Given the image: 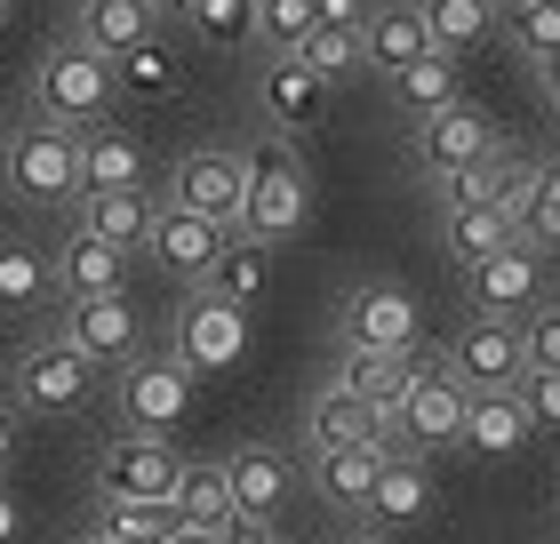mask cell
<instances>
[{
    "label": "cell",
    "mask_w": 560,
    "mask_h": 544,
    "mask_svg": "<svg viewBox=\"0 0 560 544\" xmlns=\"http://www.w3.org/2000/svg\"><path fill=\"white\" fill-rule=\"evenodd\" d=\"M168 544H233V536H224V529H176Z\"/></svg>",
    "instance_id": "cell-48"
},
{
    "label": "cell",
    "mask_w": 560,
    "mask_h": 544,
    "mask_svg": "<svg viewBox=\"0 0 560 544\" xmlns=\"http://www.w3.org/2000/svg\"><path fill=\"white\" fill-rule=\"evenodd\" d=\"M57 336L65 345H81L96 369H129L144 345V313L129 304V289L120 297H57Z\"/></svg>",
    "instance_id": "cell-8"
},
{
    "label": "cell",
    "mask_w": 560,
    "mask_h": 544,
    "mask_svg": "<svg viewBox=\"0 0 560 544\" xmlns=\"http://www.w3.org/2000/svg\"><path fill=\"white\" fill-rule=\"evenodd\" d=\"M521 408L537 432H560V369H528L521 377Z\"/></svg>",
    "instance_id": "cell-41"
},
{
    "label": "cell",
    "mask_w": 560,
    "mask_h": 544,
    "mask_svg": "<svg viewBox=\"0 0 560 544\" xmlns=\"http://www.w3.org/2000/svg\"><path fill=\"white\" fill-rule=\"evenodd\" d=\"M96 529H105L113 544H168L176 529V505H144V497H105V512H96Z\"/></svg>",
    "instance_id": "cell-35"
},
{
    "label": "cell",
    "mask_w": 560,
    "mask_h": 544,
    "mask_svg": "<svg viewBox=\"0 0 560 544\" xmlns=\"http://www.w3.org/2000/svg\"><path fill=\"white\" fill-rule=\"evenodd\" d=\"M168 209H192L224 232L248 224V152H224V144H200L168 169Z\"/></svg>",
    "instance_id": "cell-7"
},
{
    "label": "cell",
    "mask_w": 560,
    "mask_h": 544,
    "mask_svg": "<svg viewBox=\"0 0 560 544\" xmlns=\"http://www.w3.org/2000/svg\"><path fill=\"white\" fill-rule=\"evenodd\" d=\"M504 40H513L521 57L552 65L560 57V0H513V9H504Z\"/></svg>",
    "instance_id": "cell-37"
},
{
    "label": "cell",
    "mask_w": 560,
    "mask_h": 544,
    "mask_svg": "<svg viewBox=\"0 0 560 544\" xmlns=\"http://www.w3.org/2000/svg\"><path fill=\"white\" fill-rule=\"evenodd\" d=\"M432 217H441V248H448L456 273H480L489 256H504L521 241V224L504 209H432Z\"/></svg>",
    "instance_id": "cell-27"
},
{
    "label": "cell",
    "mask_w": 560,
    "mask_h": 544,
    "mask_svg": "<svg viewBox=\"0 0 560 544\" xmlns=\"http://www.w3.org/2000/svg\"><path fill=\"white\" fill-rule=\"evenodd\" d=\"M521 328H528V369H560V297L537 304Z\"/></svg>",
    "instance_id": "cell-42"
},
{
    "label": "cell",
    "mask_w": 560,
    "mask_h": 544,
    "mask_svg": "<svg viewBox=\"0 0 560 544\" xmlns=\"http://www.w3.org/2000/svg\"><path fill=\"white\" fill-rule=\"evenodd\" d=\"M345 352H417V297L400 280H361L337 304Z\"/></svg>",
    "instance_id": "cell-11"
},
{
    "label": "cell",
    "mask_w": 560,
    "mask_h": 544,
    "mask_svg": "<svg viewBox=\"0 0 560 544\" xmlns=\"http://www.w3.org/2000/svg\"><path fill=\"white\" fill-rule=\"evenodd\" d=\"M0 9H9V0H0Z\"/></svg>",
    "instance_id": "cell-54"
},
{
    "label": "cell",
    "mask_w": 560,
    "mask_h": 544,
    "mask_svg": "<svg viewBox=\"0 0 560 544\" xmlns=\"http://www.w3.org/2000/svg\"><path fill=\"white\" fill-rule=\"evenodd\" d=\"M272 289V241H257V232H233L224 241V256H217V273L200 280V297H217V304H257Z\"/></svg>",
    "instance_id": "cell-31"
},
{
    "label": "cell",
    "mask_w": 560,
    "mask_h": 544,
    "mask_svg": "<svg viewBox=\"0 0 560 544\" xmlns=\"http://www.w3.org/2000/svg\"><path fill=\"white\" fill-rule=\"evenodd\" d=\"M441 360L472 384V393H513V384L528 377V328H521V321H480V313H472V321L441 345Z\"/></svg>",
    "instance_id": "cell-10"
},
{
    "label": "cell",
    "mask_w": 560,
    "mask_h": 544,
    "mask_svg": "<svg viewBox=\"0 0 560 544\" xmlns=\"http://www.w3.org/2000/svg\"><path fill=\"white\" fill-rule=\"evenodd\" d=\"M185 24L200 48H241V40H257V0H200Z\"/></svg>",
    "instance_id": "cell-38"
},
{
    "label": "cell",
    "mask_w": 560,
    "mask_h": 544,
    "mask_svg": "<svg viewBox=\"0 0 560 544\" xmlns=\"http://www.w3.org/2000/svg\"><path fill=\"white\" fill-rule=\"evenodd\" d=\"M224 241H233V232L224 224H209V217H192V209H168L161 200V224H152V265L161 273H176L185 280V289H200V280L217 273V256H224Z\"/></svg>",
    "instance_id": "cell-16"
},
{
    "label": "cell",
    "mask_w": 560,
    "mask_h": 544,
    "mask_svg": "<svg viewBox=\"0 0 560 544\" xmlns=\"http://www.w3.org/2000/svg\"><path fill=\"white\" fill-rule=\"evenodd\" d=\"M361 57L376 81H400L409 65L432 57V33H424V0H376V16H369V33H361Z\"/></svg>",
    "instance_id": "cell-19"
},
{
    "label": "cell",
    "mask_w": 560,
    "mask_h": 544,
    "mask_svg": "<svg viewBox=\"0 0 560 544\" xmlns=\"http://www.w3.org/2000/svg\"><path fill=\"white\" fill-rule=\"evenodd\" d=\"M24 536V512H16V497H9V481H0V544H16Z\"/></svg>",
    "instance_id": "cell-46"
},
{
    "label": "cell",
    "mask_w": 560,
    "mask_h": 544,
    "mask_svg": "<svg viewBox=\"0 0 560 544\" xmlns=\"http://www.w3.org/2000/svg\"><path fill=\"white\" fill-rule=\"evenodd\" d=\"M465 425H472V384L456 377L441 352H424L409 393H400V408H393V449H409V456L465 449Z\"/></svg>",
    "instance_id": "cell-2"
},
{
    "label": "cell",
    "mask_w": 560,
    "mask_h": 544,
    "mask_svg": "<svg viewBox=\"0 0 560 544\" xmlns=\"http://www.w3.org/2000/svg\"><path fill=\"white\" fill-rule=\"evenodd\" d=\"M16 417H24V408H16V401H0V481H9V464H16V449H24Z\"/></svg>",
    "instance_id": "cell-45"
},
{
    "label": "cell",
    "mask_w": 560,
    "mask_h": 544,
    "mask_svg": "<svg viewBox=\"0 0 560 544\" xmlns=\"http://www.w3.org/2000/svg\"><path fill=\"white\" fill-rule=\"evenodd\" d=\"M432 456H409V449H393V464H385V481H376V497L361 505V529H376V536H393V529H424L432 521Z\"/></svg>",
    "instance_id": "cell-18"
},
{
    "label": "cell",
    "mask_w": 560,
    "mask_h": 544,
    "mask_svg": "<svg viewBox=\"0 0 560 544\" xmlns=\"http://www.w3.org/2000/svg\"><path fill=\"white\" fill-rule=\"evenodd\" d=\"M81 544H113V536H105V529H96V536H81Z\"/></svg>",
    "instance_id": "cell-52"
},
{
    "label": "cell",
    "mask_w": 560,
    "mask_h": 544,
    "mask_svg": "<svg viewBox=\"0 0 560 544\" xmlns=\"http://www.w3.org/2000/svg\"><path fill=\"white\" fill-rule=\"evenodd\" d=\"M320 33V0H257V48L265 57H296Z\"/></svg>",
    "instance_id": "cell-36"
},
{
    "label": "cell",
    "mask_w": 560,
    "mask_h": 544,
    "mask_svg": "<svg viewBox=\"0 0 560 544\" xmlns=\"http://www.w3.org/2000/svg\"><path fill=\"white\" fill-rule=\"evenodd\" d=\"M304 217H313V169H304V152L289 137H257L248 144V224L257 241H289V232H304Z\"/></svg>",
    "instance_id": "cell-4"
},
{
    "label": "cell",
    "mask_w": 560,
    "mask_h": 544,
    "mask_svg": "<svg viewBox=\"0 0 560 544\" xmlns=\"http://www.w3.org/2000/svg\"><path fill=\"white\" fill-rule=\"evenodd\" d=\"M81 176H89V193H144V176H152V152L129 137V128H81Z\"/></svg>",
    "instance_id": "cell-26"
},
{
    "label": "cell",
    "mask_w": 560,
    "mask_h": 544,
    "mask_svg": "<svg viewBox=\"0 0 560 544\" xmlns=\"http://www.w3.org/2000/svg\"><path fill=\"white\" fill-rule=\"evenodd\" d=\"M409 152H417L424 176H456V169H472V161H489V152H504V137H497V120L465 96V105L417 120V128H409Z\"/></svg>",
    "instance_id": "cell-15"
},
{
    "label": "cell",
    "mask_w": 560,
    "mask_h": 544,
    "mask_svg": "<svg viewBox=\"0 0 560 544\" xmlns=\"http://www.w3.org/2000/svg\"><path fill=\"white\" fill-rule=\"evenodd\" d=\"M113 72H129L137 89H176V65H161V48H137V57H120Z\"/></svg>",
    "instance_id": "cell-43"
},
{
    "label": "cell",
    "mask_w": 560,
    "mask_h": 544,
    "mask_svg": "<svg viewBox=\"0 0 560 544\" xmlns=\"http://www.w3.org/2000/svg\"><path fill=\"white\" fill-rule=\"evenodd\" d=\"M537 81H545V96H552V105H560V57H552V65H537Z\"/></svg>",
    "instance_id": "cell-49"
},
{
    "label": "cell",
    "mask_w": 560,
    "mask_h": 544,
    "mask_svg": "<svg viewBox=\"0 0 560 544\" xmlns=\"http://www.w3.org/2000/svg\"><path fill=\"white\" fill-rule=\"evenodd\" d=\"M40 297H57V256L33 241H0V313H40Z\"/></svg>",
    "instance_id": "cell-34"
},
{
    "label": "cell",
    "mask_w": 560,
    "mask_h": 544,
    "mask_svg": "<svg viewBox=\"0 0 560 544\" xmlns=\"http://www.w3.org/2000/svg\"><path fill=\"white\" fill-rule=\"evenodd\" d=\"M192 384H200V377H192L168 345L137 352L129 369L113 377V417H120V432H152V440L176 432V425L192 417Z\"/></svg>",
    "instance_id": "cell-6"
},
{
    "label": "cell",
    "mask_w": 560,
    "mask_h": 544,
    "mask_svg": "<svg viewBox=\"0 0 560 544\" xmlns=\"http://www.w3.org/2000/svg\"><path fill=\"white\" fill-rule=\"evenodd\" d=\"M224 536H233V544H280V529H272V521H233Z\"/></svg>",
    "instance_id": "cell-47"
},
{
    "label": "cell",
    "mask_w": 560,
    "mask_h": 544,
    "mask_svg": "<svg viewBox=\"0 0 560 544\" xmlns=\"http://www.w3.org/2000/svg\"><path fill=\"white\" fill-rule=\"evenodd\" d=\"M424 33L441 57H472L489 33H504V9L497 0H424Z\"/></svg>",
    "instance_id": "cell-32"
},
{
    "label": "cell",
    "mask_w": 560,
    "mask_h": 544,
    "mask_svg": "<svg viewBox=\"0 0 560 544\" xmlns=\"http://www.w3.org/2000/svg\"><path fill=\"white\" fill-rule=\"evenodd\" d=\"M345 544H385V536H376V529H361V536H345Z\"/></svg>",
    "instance_id": "cell-51"
},
{
    "label": "cell",
    "mask_w": 560,
    "mask_h": 544,
    "mask_svg": "<svg viewBox=\"0 0 560 544\" xmlns=\"http://www.w3.org/2000/svg\"><path fill=\"white\" fill-rule=\"evenodd\" d=\"M528 440H537V425H528V408H521V384H513V393H472V425H465L472 456L504 464V456H521Z\"/></svg>",
    "instance_id": "cell-30"
},
{
    "label": "cell",
    "mask_w": 560,
    "mask_h": 544,
    "mask_svg": "<svg viewBox=\"0 0 560 544\" xmlns=\"http://www.w3.org/2000/svg\"><path fill=\"white\" fill-rule=\"evenodd\" d=\"M497 9H513V0H497Z\"/></svg>",
    "instance_id": "cell-53"
},
{
    "label": "cell",
    "mask_w": 560,
    "mask_h": 544,
    "mask_svg": "<svg viewBox=\"0 0 560 544\" xmlns=\"http://www.w3.org/2000/svg\"><path fill=\"white\" fill-rule=\"evenodd\" d=\"M113 89H120V72H113V57H96L89 40H57V48H40V65H33V113L65 120V128H105Z\"/></svg>",
    "instance_id": "cell-3"
},
{
    "label": "cell",
    "mask_w": 560,
    "mask_h": 544,
    "mask_svg": "<svg viewBox=\"0 0 560 544\" xmlns=\"http://www.w3.org/2000/svg\"><path fill=\"white\" fill-rule=\"evenodd\" d=\"M224 473H233L241 521H272V512L296 497V456L272 449V440H248V449H233V456H224Z\"/></svg>",
    "instance_id": "cell-20"
},
{
    "label": "cell",
    "mask_w": 560,
    "mask_h": 544,
    "mask_svg": "<svg viewBox=\"0 0 560 544\" xmlns=\"http://www.w3.org/2000/svg\"><path fill=\"white\" fill-rule=\"evenodd\" d=\"M537 152H521V144H504L489 152V161H472V169H456V176H432V209H504L521 224V200L528 185H537Z\"/></svg>",
    "instance_id": "cell-13"
},
{
    "label": "cell",
    "mask_w": 560,
    "mask_h": 544,
    "mask_svg": "<svg viewBox=\"0 0 560 544\" xmlns=\"http://www.w3.org/2000/svg\"><path fill=\"white\" fill-rule=\"evenodd\" d=\"M72 224L96 232V241H113L120 256H144L152 224H161V200H152V193H89L81 209H72Z\"/></svg>",
    "instance_id": "cell-25"
},
{
    "label": "cell",
    "mask_w": 560,
    "mask_h": 544,
    "mask_svg": "<svg viewBox=\"0 0 560 544\" xmlns=\"http://www.w3.org/2000/svg\"><path fill=\"white\" fill-rule=\"evenodd\" d=\"M361 440H393V425L376 417L361 393H345V384H320L313 401H304V449L328 456V449H361Z\"/></svg>",
    "instance_id": "cell-21"
},
{
    "label": "cell",
    "mask_w": 560,
    "mask_h": 544,
    "mask_svg": "<svg viewBox=\"0 0 560 544\" xmlns=\"http://www.w3.org/2000/svg\"><path fill=\"white\" fill-rule=\"evenodd\" d=\"M369 16H376V0H320L328 33H369Z\"/></svg>",
    "instance_id": "cell-44"
},
{
    "label": "cell",
    "mask_w": 560,
    "mask_h": 544,
    "mask_svg": "<svg viewBox=\"0 0 560 544\" xmlns=\"http://www.w3.org/2000/svg\"><path fill=\"white\" fill-rule=\"evenodd\" d=\"M176 481H185V456L152 432H113L96 449V497H144V505H168Z\"/></svg>",
    "instance_id": "cell-12"
},
{
    "label": "cell",
    "mask_w": 560,
    "mask_h": 544,
    "mask_svg": "<svg viewBox=\"0 0 560 544\" xmlns=\"http://www.w3.org/2000/svg\"><path fill=\"white\" fill-rule=\"evenodd\" d=\"M152 33H161V0H81V16H72V40H89L113 65L152 48Z\"/></svg>",
    "instance_id": "cell-22"
},
{
    "label": "cell",
    "mask_w": 560,
    "mask_h": 544,
    "mask_svg": "<svg viewBox=\"0 0 560 544\" xmlns=\"http://www.w3.org/2000/svg\"><path fill=\"white\" fill-rule=\"evenodd\" d=\"M120 289H129V256L72 224L57 241V297H120Z\"/></svg>",
    "instance_id": "cell-24"
},
{
    "label": "cell",
    "mask_w": 560,
    "mask_h": 544,
    "mask_svg": "<svg viewBox=\"0 0 560 544\" xmlns=\"http://www.w3.org/2000/svg\"><path fill=\"white\" fill-rule=\"evenodd\" d=\"M96 384H105V369H96L81 345H65V336L48 328L40 345H24V352H16L9 393H16L24 417H81V408L96 401Z\"/></svg>",
    "instance_id": "cell-5"
},
{
    "label": "cell",
    "mask_w": 560,
    "mask_h": 544,
    "mask_svg": "<svg viewBox=\"0 0 560 544\" xmlns=\"http://www.w3.org/2000/svg\"><path fill=\"white\" fill-rule=\"evenodd\" d=\"M168 352L185 360L192 377H224V369H241V352H248V313L241 304H217V297H185L176 304V321H168Z\"/></svg>",
    "instance_id": "cell-9"
},
{
    "label": "cell",
    "mask_w": 560,
    "mask_h": 544,
    "mask_svg": "<svg viewBox=\"0 0 560 544\" xmlns=\"http://www.w3.org/2000/svg\"><path fill=\"white\" fill-rule=\"evenodd\" d=\"M465 297L480 321H528L537 304H552V273H545V248L513 241L504 256H489L480 273H465Z\"/></svg>",
    "instance_id": "cell-14"
},
{
    "label": "cell",
    "mask_w": 560,
    "mask_h": 544,
    "mask_svg": "<svg viewBox=\"0 0 560 544\" xmlns=\"http://www.w3.org/2000/svg\"><path fill=\"white\" fill-rule=\"evenodd\" d=\"M257 113L272 120V137H289V128H320L328 120V81L304 57H265V72H257Z\"/></svg>",
    "instance_id": "cell-17"
},
{
    "label": "cell",
    "mask_w": 560,
    "mask_h": 544,
    "mask_svg": "<svg viewBox=\"0 0 560 544\" xmlns=\"http://www.w3.org/2000/svg\"><path fill=\"white\" fill-rule=\"evenodd\" d=\"M385 464H393V440H361V449H328L304 464V481L320 488V505H337V512H361L376 497V481H385Z\"/></svg>",
    "instance_id": "cell-23"
},
{
    "label": "cell",
    "mask_w": 560,
    "mask_h": 544,
    "mask_svg": "<svg viewBox=\"0 0 560 544\" xmlns=\"http://www.w3.org/2000/svg\"><path fill=\"white\" fill-rule=\"evenodd\" d=\"M417 360H424V352H337V377H328V384L361 393V401L376 408V417L393 425V408H400V393H409Z\"/></svg>",
    "instance_id": "cell-28"
},
{
    "label": "cell",
    "mask_w": 560,
    "mask_h": 544,
    "mask_svg": "<svg viewBox=\"0 0 560 544\" xmlns=\"http://www.w3.org/2000/svg\"><path fill=\"white\" fill-rule=\"evenodd\" d=\"M465 57H441V48H432L424 65H409L393 81V105L400 113H417V120H432V113H448V105H465V72H456Z\"/></svg>",
    "instance_id": "cell-33"
},
{
    "label": "cell",
    "mask_w": 560,
    "mask_h": 544,
    "mask_svg": "<svg viewBox=\"0 0 560 544\" xmlns=\"http://www.w3.org/2000/svg\"><path fill=\"white\" fill-rule=\"evenodd\" d=\"M521 241L528 248H560V161H545L528 200H521Z\"/></svg>",
    "instance_id": "cell-39"
},
{
    "label": "cell",
    "mask_w": 560,
    "mask_h": 544,
    "mask_svg": "<svg viewBox=\"0 0 560 544\" xmlns=\"http://www.w3.org/2000/svg\"><path fill=\"white\" fill-rule=\"evenodd\" d=\"M296 57L313 65V72H320L328 89H345L352 72H369V57H361V33H328V24H320V33H313V40L296 48Z\"/></svg>",
    "instance_id": "cell-40"
},
{
    "label": "cell",
    "mask_w": 560,
    "mask_h": 544,
    "mask_svg": "<svg viewBox=\"0 0 560 544\" xmlns=\"http://www.w3.org/2000/svg\"><path fill=\"white\" fill-rule=\"evenodd\" d=\"M168 505H176V521H185V529H233V521H241L224 456H185V481H176Z\"/></svg>",
    "instance_id": "cell-29"
},
{
    "label": "cell",
    "mask_w": 560,
    "mask_h": 544,
    "mask_svg": "<svg viewBox=\"0 0 560 544\" xmlns=\"http://www.w3.org/2000/svg\"><path fill=\"white\" fill-rule=\"evenodd\" d=\"M200 9V0H161V16H192Z\"/></svg>",
    "instance_id": "cell-50"
},
{
    "label": "cell",
    "mask_w": 560,
    "mask_h": 544,
    "mask_svg": "<svg viewBox=\"0 0 560 544\" xmlns=\"http://www.w3.org/2000/svg\"><path fill=\"white\" fill-rule=\"evenodd\" d=\"M0 176H9L16 200H33V209H81L89 200V176H81V128L65 120H16L9 137H0Z\"/></svg>",
    "instance_id": "cell-1"
}]
</instances>
